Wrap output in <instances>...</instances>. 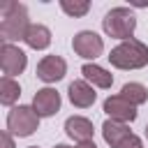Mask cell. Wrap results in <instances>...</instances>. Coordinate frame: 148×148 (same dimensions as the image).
Masks as SVG:
<instances>
[{
    "instance_id": "e0dca14e",
    "label": "cell",
    "mask_w": 148,
    "mask_h": 148,
    "mask_svg": "<svg viewBox=\"0 0 148 148\" xmlns=\"http://www.w3.org/2000/svg\"><path fill=\"white\" fill-rule=\"evenodd\" d=\"M60 9L72 16V18H79V16H86L88 9H90V2L88 0H60Z\"/></svg>"
},
{
    "instance_id": "7c38bea8",
    "label": "cell",
    "mask_w": 148,
    "mask_h": 148,
    "mask_svg": "<svg viewBox=\"0 0 148 148\" xmlns=\"http://www.w3.org/2000/svg\"><path fill=\"white\" fill-rule=\"evenodd\" d=\"M65 132H67V136L74 139L76 143L92 141V134H95L92 123H90L88 118H83V116H69V118L65 120Z\"/></svg>"
},
{
    "instance_id": "5bb4252c",
    "label": "cell",
    "mask_w": 148,
    "mask_h": 148,
    "mask_svg": "<svg viewBox=\"0 0 148 148\" xmlns=\"http://www.w3.org/2000/svg\"><path fill=\"white\" fill-rule=\"evenodd\" d=\"M23 42H25L30 49H35V51H44V49H49V44H51V30H49L46 25H42V23H32V25L28 28Z\"/></svg>"
},
{
    "instance_id": "8992f818",
    "label": "cell",
    "mask_w": 148,
    "mask_h": 148,
    "mask_svg": "<svg viewBox=\"0 0 148 148\" xmlns=\"http://www.w3.org/2000/svg\"><path fill=\"white\" fill-rule=\"evenodd\" d=\"M72 49H74L76 56H81V58H86V60H95V58H99L102 51H104V39H102L97 32H92V30H81V32L74 35Z\"/></svg>"
},
{
    "instance_id": "30bf717a",
    "label": "cell",
    "mask_w": 148,
    "mask_h": 148,
    "mask_svg": "<svg viewBox=\"0 0 148 148\" xmlns=\"http://www.w3.org/2000/svg\"><path fill=\"white\" fill-rule=\"evenodd\" d=\"M67 74V62L60 56H44L37 62V76L44 83H56Z\"/></svg>"
},
{
    "instance_id": "52a82bcc",
    "label": "cell",
    "mask_w": 148,
    "mask_h": 148,
    "mask_svg": "<svg viewBox=\"0 0 148 148\" xmlns=\"http://www.w3.org/2000/svg\"><path fill=\"white\" fill-rule=\"evenodd\" d=\"M25 65H28L25 51H21L14 44L2 42V46H0V67H2V74L9 76V79H14V76H18L25 69Z\"/></svg>"
},
{
    "instance_id": "2e32d148",
    "label": "cell",
    "mask_w": 148,
    "mask_h": 148,
    "mask_svg": "<svg viewBox=\"0 0 148 148\" xmlns=\"http://www.w3.org/2000/svg\"><path fill=\"white\" fill-rule=\"evenodd\" d=\"M120 95H123L130 104H134V106H141L143 102H148V88H146L143 83H136V81L125 83V86L120 88Z\"/></svg>"
},
{
    "instance_id": "d6986e66",
    "label": "cell",
    "mask_w": 148,
    "mask_h": 148,
    "mask_svg": "<svg viewBox=\"0 0 148 148\" xmlns=\"http://www.w3.org/2000/svg\"><path fill=\"white\" fill-rule=\"evenodd\" d=\"M74 148H97V146H95V141H83V143H76Z\"/></svg>"
},
{
    "instance_id": "ac0fdd59",
    "label": "cell",
    "mask_w": 148,
    "mask_h": 148,
    "mask_svg": "<svg viewBox=\"0 0 148 148\" xmlns=\"http://www.w3.org/2000/svg\"><path fill=\"white\" fill-rule=\"evenodd\" d=\"M2 148H14V136H12L7 130L2 132Z\"/></svg>"
},
{
    "instance_id": "7402d4cb",
    "label": "cell",
    "mask_w": 148,
    "mask_h": 148,
    "mask_svg": "<svg viewBox=\"0 0 148 148\" xmlns=\"http://www.w3.org/2000/svg\"><path fill=\"white\" fill-rule=\"evenodd\" d=\"M28 148H37V146H28Z\"/></svg>"
},
{
    "instance_id": "9c48e42d",
    "label": "cell",
    "mask_w": 148,
    "mask_h": 148,
    "mask_svg": "<svg viewBox=\"0 0 148 148\" xmlns=\"http://www.w3.org/2000/svg\"><path fill=\"white\" fill-rule=\"evenodd\" d=\"M60 92L56 88H39L32 97V109L39 118H49L60 111Z\"/></svg>"
},
{
    "instance_id": "ba28073f",
    "label": "cell",
    "mask_w": 148,
    "mask_h": 148,
    "mask_svg": "<svg viewBox=\"0 0 148 148\" xmlns=\"http://www.w3.org/2000/svg\"><path fill=\"white\" fill-rule=\"evenodd\" d=\"M104 113L111 118V120H118V123H132L136 120L139 111L134 104H130L123 95H111L104 99Z\"/></svg>"
},
{
    "instance_id": "44dd1931",
    "label": "cell",
    "mask_w": 148,
    "mask_h": 148,
    "mask_svg": "<svg viewBox=\"0 0 148 148\" xmlns=\"http://www.w3.org/2000/svg\"><path fill=\"white\" fill-rule=\"evenodd\" d=\"M146 139H148V125H146Z\"/></svg>"
},
{
    "instance_id": "ffe728a7",
    "label": "cell",
    "mask_w": 148,
    "mask_h": 148,
    "mask_svg": "<svg viewBox=\"0 0 148 148\" xmlns=\"http://www.w3.org/2000/svg\"><path fill=\"white\" fill-rule=\"evenodd\" d=\"M53 148H72V146H67V143H58V146H53Z\"/></svg>"
},
{
    "instance_id": "9a60e30c",
    "label": "cell",
    "mask_w": 148,
    "mask_h": 148,
    "mask_svg": "<svg viewBox=\"0 0 148 148\" xmlns=\"http://www.w3.org/2000/svg\"><path fill=\"white\" fill-rule=\"evenodd\" d=\"M21 97V86L18 81L9 79V76H2L0 79V104L5 106H14Z\"/></svg>"
},
{
    "instance_id": "6da1fadb",
    "label": "cell",
    "mask_w": 148,
    "mask_h": 148,
    "mask_svg": "<svg viewBox=\"0 0 148 148\" xmlns=\"http://www.w3.org/2000/svg\"><path fill=\"white\" fill-rule=\"evenodd\" d=\"M32 23L28 21V9L21 2L7 0L0 7V37L2 42L12 44L16 39H25V32Z\"/></svg>"
},
{
    "instance_id": "5b68a950",
    "label": "cell",
    "mask_w": 148,
    "mask_h": 148,
    "mask_svg": "<svg viewBox=\"0 0 148 148\" xmlns=\"http://www.w3.org/2000/svg\"><path fill=\"white\" fill-rule=\"evenodd\" d=\"M102 136L111 148H143L141 139L130 130L127 123H118V120H111V118L104 120Z\"/></svg>"
},
{
    "instance_id": "8fae6325",
    "label": "cell",
    "mask_w": 148,
    "mask_h": 148,
    "mask_svg": "<svg viewBox=\"0 0 148 148\" xmlns=\"http://www.w3.org/2000/svg\"><path fill=\"white\" fill-rule=\"evenodd\" d=\"M67 95H69V102L76 106V109H88L95 104L97 99V92L95 88L86 81V79H79V81H72L69 88H67Z\"/></svg>"
},
{
    "instance_id": "4fadbf2b",
    "label": "cell",
    "mask_w": 148,
    "mask_h": 148,
    "mask_svg": "<svg viewBox=\"0 0 148 148\" xmlns=\"http://www.w3.org/2000/svg\"><path fill=\"white\" fill-rule=\"evenodd\" d=\"M81 74H83V79L92 86V88H111L113 86V74L111 72H106L104 67H99V65H95V62H86L83 67H81Z\"/></svg>"
},
{
    "instance_id": "277c9868",
    "label": "cell",
    "mask_w": 148,
    "mask_h": 148,
    "mask_svg": "<svg viewBox=\"0 0 148 148\" xmlns=\"http://www.w3.org/2000/svg\"><path fill=\"white\" fill-rule=\"evenodd\" d=\"M39 130V116L35 113L32 106L18 104L12 106V111L7 113V132L12 136H30Z\"/></svg>"
},
{
    "instance_id": "3957f363",
    "label": "cell",
    "mask_w": 148,
    "mask_h": 148,
    "mask_svg": "<svg viewBox=\"0 0 148 148\" xmlns=\"http://www.w3.org/2000/svg\"><path fill=\"white\" fill-rule=\"evenodd\" d=\"M102 30L120 42L134 39V30H136V16L130 7H113L106 12V16L102 18Z\"/></svg>"
},
{
    "instance_id": "7a4b0ae2",
    "label": "cell",
    "mask_w": 148,
    "mask_h": 148,
    "mask_svg": "<svg viewBox=\"0 0 148 148\" xmlns=\"http://www.w3.org/2000/svg\"><path fill=\"white\" fill-rule=\"evenodd\" d=\"M106 58L116 69H141L148 65V46L139 39H127L111 49Z\"/></svg>"
}]
</instances>
